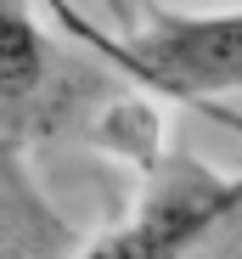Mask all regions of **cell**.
<instances>
[{"label": "cell", "mask_w": 242, "mask_h": 259, "mask_svg": "<svg viewBox=\"0 0 242 259\" xmlns=\"http://www.w3.org/2000/svg\"><path fill=\"white\" fill-rule=\"evenodd\" d=\"M231 214H242V175L225 181L197 152L175 147L147 175V192H141L135 214L107 226L79 259H186Z\"/></svg>", "instance_id": "6da1fadb"}, {"label": "cell", "mask_w": 242, "mask_h": 259, "mask_svg": "<svg viewBox=\"0 0 242 259\" xmlns=\"http://www.w3.org/2000/svg\"><path fill=\"white\" fill-rule=\"evenodd\" d=\"M62 17L73 23V12L62 6ZM79 39L90 51H102L107 62L130 68L135 79L169 91L175 102H197L209 107L214 96L242 91V12H220V17H158L152 28H135L130 39H102L90 23H73Z\"/></svg>", "instance_id": "7a4b0ae2"}, {"label": "cell", "mask_w": 242, "mask_h": 259, "mask_svg": "<svg viewBox=\"0 0 242 259\" xmlns=\"http://www.w3.org/2000/svg\"><path fill=\"white\" fill-rule=\"evenodd\" d=\"M90 68H73L45 34H39L28 0H0V141L57 136L68 118L90 107L96 84Z\"/></svg>", "instance_id": "3957f363"}, {"label": "cell", "mask_w": 242, "mask_h": 259, "mask_svg": "<svg viewBox=\"0 0 242 259\" xmlns=\"http://www.w3.org/2000/svg\"><path fill=\"white\" fill-rule=\"evenodd\" d=\"M73 242V226L28 181L23 147L0 141V259H57Z\"/></svg>", "instance_id": "277c9868"}, {"label": "cell", "mask_w": 242, "mask_h": 259, "mask_svg": "<svg viewBox=\"0 0 242 259\" xmlns=\"http://www.w3.org/2000/svg\"><path fill=\"white\" fill-rule=\"evenodd\" d=\"M102 6H107V17H113L118 28H124V39L135 34V0H102Z\"/></svg>", "instance_id": "5b68a950"}, {"label": "cell", "mask_w": 242, "mask_h": 259, "mask_svg": "<svg viewBox=\"0 0 242 259\" xmlns=\"http://www.w3.org/2000/svg\"><path fill=\"white\" fill-rule=\"evenodd\" d=\"M209 113H214V118H225V124L236 130V136H242V113H225V107H209Z\"/></svg>", "instance_id": "8992f818"}, {"label": "cell", "mask_w": 242, "mask_h": 259, "mask_svg": "<svg viewBox=\"0 0 242 259\" xmlns=\"http://www.w3.org/2000/svg\"><path fill=\"white\" fill-rule=\"evenodd\" d=\"M225 259H242V248H231V253H225Z\"/></svg>", "instance_id": "52a82bcc"}]
</instances>
